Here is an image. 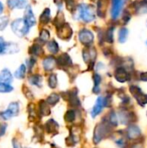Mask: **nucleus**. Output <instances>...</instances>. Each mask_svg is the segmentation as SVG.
<instances>
[{"label":"nucleus","mask_w":147,"mask_h":148,"mask_svg":"<svg viewBox=\"0 0 147 148\" xmlns=\"http://www.w3.org/2000/svg\"><path fill=\"white\" fill-rule=\"evenodd\" d=\"M112 132H113V127L108 122V121L107 119H105V121L104 120L101 121L100 123H98L95 126V128L94 131L93 142L95 145L101 143V140L111 136Z\"/></svg>","instance_id":"1"},{"label":"nucleus","mask_w":147,"mask_h":148,"mask_svg":"<svg viewBox=\"0 0 147 148\" xmlns=\"http://www.w3.org/2000/svg\"><path fill=\"white\" fill-rule=\"evenodd\" d=\"M76 10V19H81L85 23H91L95 19V13L93 6H90L87 3H81Z\"/></svg>","instance_id":"2"},{"label":"nucleus","mask_w":147,"mask_h":148,"mask_svg":"<svg viewBox=\"0 0 147 148\" xmlns=\"http://www.w3.org/2000/svg\"><path fill=\"white\" fill-rule=\"evenodd\" d=\"M29 26L26 23L24 19L18 18L12 22L11 23V29L14 34L19 37H23L26 36L29 31Z\"/></svg>","instance_id":"3"},{"label":"nucleus","mask_w":147,"mask_h":148,"mask_svg":"<svg viewBox=\"0 0 147 148\" xmlns=\"http://www.w3.org/2000/svg\"><path fill=\"white\" fill-rule=\"evenodd\" d=\"M118 119L122 125H129L136 120V115L134 113L130 111L127 107H124L118 112Z\"/></svg>","instance_id":"4"},{"label":"nucleus","mask_w":147,"mask_h":148,"mask_svg":"<svg viewBox=\"0 0 147 148\" xmlns=\"http://www.w3.org/2000/svg\"><path fill=\"white\" fill-rule=\"evenodd\" d=\"M19 110H20L19 103L18 102H11V103H10L8 108L0 114V117L4 121L10 120L15 116H17L19 114Z\"/></svg>","instance_id":"5"},{"label":"nucleus","mask_w":147,"mask_h":148,"mask_svg":"<svg viewBox=\"0 0 147 148\" xmlns=\"http://www.w3.org/2000/svg\"><path fill=\"white\" fill-rule=\"evenodd\" d=\"M130 92L141 107H145L146 105L147 95L142 92V90L139 87H138L136 85H132L130 87Z\"/></svg>","instance_id":"6"},{"label":"nucleus","mask_w":147,"mask_h":148,"mask_svg":"<svg viewBox=\"0 0 147 148\" xmlns=\"http://www.w3.org/2000/svg\"><path fill=\"white\" fill-rule=\"evenodd\" d=\"M78 37H79V41L87 47L91 46V44L94 42V36L93 32L86 28H83L79 31Z\"/></svg>","instance_id":"7"},{"label":"nucleus","mask_w":147,"mask_h":148,"mask_svg":"<svg viewBox=\"0 0 147 148\" xmlns=\"http://www.w3.org/2000/svg\"><path fill=\"white\" fill-rule=\"evenodd\" d=\"M19 51L18 46L13 42H6L3 37L0 36V55L14 54Z\"/></svg>","instance_id":"8"},{"label":"nucleus","mask_w":147,"mask_h":148,"mask_svg":"<svg viewBox=\"0 0 147 148\" xmlns=\"http://www.w3.org/2000/svg\"><path fill=\"white\" fill-rule=\"evenodd\" d=\"M64 95H66L65 100L68 101L69 105L74 108H77L81 107V101L78 97V90L76 88H74L72 90H69L66 93H64Z\"/></svg>","instance_id":"9"},{"label":"nucleus","mask_w":147,"mask_h":148,"mask_svg":"<svg viewBox=\"0 0 147 148\" xmlns=\"http://www.w3.org/2000/svg\"><path fill=\"white\" fill-rule=\"evenodd\" d=\"M114 77L115 79L121 83L129 82L132 78L131 74L129 73L128 69H126L125 67H117V69L114 71Z\"/></svg>","instance_id":"10"},{"label":"nucleus","mask_w":147,"mask_h":148,"mask_svg":"<svg viewBox=\"0 0 147 148\" xmlns=\"http://www.w3.org/2000/svg\"><path fill=\"white\" fill-rule=\"evenodd\" d=\"M141 130L137 125L131 124L126 130V137L129 140H138L141 137Z\"/></svg>","instance_id":"11"},{"label":"nucleus","mask_w":147,"mask_h":148,"mask_svg":"<svg viewBox=\"0 0 147 148\" xmlns=\"http://www.w3.org/2000/svg\"><path fill=\"white\" fill-rule=\"evenodd\" d=\"M126 0H112L111 17L113 20H117L121 14Z\"/></svg>","instance_id":"12"},{"label":"nucleus","mask_w":147,"mask_h":148,"mask_svg":"<svg viewBox=\"0 0 147 148\" xmlns=\"http://www.w3.org/2000/svg\"><path fill=\"white\" fill-rule=\"evenodd\" d=\"M72 34L73 30L71 29V26L68 23H65L62 27L57 29V35L61 39L68 41L72 37Z\"/></svg>","instance_id":"13"},{"label":"nucleus","mask_w":147,"mask_h":148,"mask_svg":"<svg viewBox=\"0 0 147 148\" xmlns=\"http://www.w3.org/2000/svg\"><path fill=\"white\" fill-rule=\"evenodd\" d=\"M56 65L65 69L72 66V60L67 53H63L56 58Z\"/></svg>","instance_id":"14"},{"label":"nucleus","mask_w":147,"mask_h":148,"mask_svg":"<svg viewBox=\"0 0 147 148\" xmlns=\"http://www.w3.org/2000/svg\"><path fill=\"white\" fill-rule=\"evenodd\" d=\"M104 97L102 96H99L96 99V101L91 110V116L92 118H95L97 117L99 114H101V113L102 112L103 108H104Z\"/></svg>","instance_id":"15"},{"label":"nucleus","mask_w":147,"mask_h":148,"mask_svg":"<svg viewBox=\"0 0 147 148\" xmlns=\"http://www.w3.org/2000/svg\"><path fill=\"white\" fill-rule=\"evenodd\" d=\"M56 66V58L53 56L45 57L42 61V67L45 71H52Z\"/></svg>","instance_id":"16"},{"label":"nucleus","mask_w":147,"mask_h":148,"mask_svg":"<svg viewBox=\"0 0 147 148\" xmlns=\"http://www.w3.org/2000/svg\"><path fill=\"white\" fill-rule=\"evenodd\" d=\"M132 5L137 14H146L147 13V1L146 0H139L134 1Z\"/></svg>","instance_id":"17"},{"label":"nucleus","mask_w":147,"mask_h":148,"mask_svg":"<svg viewBox=\"0 0 147 148\" xmlns=\"http://www.w3.org/2000/svg\"><path fill=\"white\" fill-rule=\"evenodd\" d=\"M23 19L29 27H32V26H34L36 24V17L34 16L32 9L29 6H27V8H26Z\"/></svg>","instance_id":"18"},{"label":"nucleus","mask_w":147,"mask_h":148,"mask_svg":"<svg viewBox=\"0 0 147 148\" xmlns=\"http://www.w3.org/2000/svg\"><path fill=\"white\" fill-rule=\"evenodd\" d=\"M44 128L47 131V133L49 134H54L55 132H57L58 128H59V124L53 119L49 120L45 125H44Z\"/></svg>","instance_id":"19"},{"label":"nucleus","mask_w":147,"mask_h":148,"mask_svg":"<svg viewBox=\"0 0 147 148\" xmlns=\"http://www.w3.org/2000/svg\"><path fill=\"white\" fill-rule=\"evenodd\" d=\"M8 5L10 9H23L27 8V0H8Z\"/></svg>","instance_id":"20"},{"label":"nucleus","mask_w":147,"mask_h":148,"mask_svg":"<svg viewBox=\"0 0 147 148\" xmlns=\"http://www.w3.org/2000/svg\"><path fill=\"white\" fill-rule=\"evenodd\" d=\"M38 112L41 116H47L50 114V108L46 101H40L38 104Z\"/></svg>","instance_id":"21"},{"label":"nucleus","mask_w":147,"mask_h":148,"mask_svg":"<svg viewBox=\"0 0 147 148\" xmlns=\"http://www.w3.org/2000/svg\"><path fill=\"white\" fill-rule=\"evenodd\" d=\"M13 81V76L9 69H4L0 73V82H4L10 84Z\"/></svg>","instance_id":"22"},{"label":"nucleus","mask_w":147,"mask_h":148,"mask_svg":"<svg viewBox=\"0 0 147 148\" xmlns=\"http://www.w3.org/2000/svg\"><path fill=\"white\" fill-rule=\"evenodd\" d=\"M107 6V0H98L97 14L100 17H104L106 16Z\"/></svg>","instance_id":"23"},{"label":"nucleus","mask_w":147,"mask_h":148,"mask_svg":"<svg viewBox=\"0 0 147 148\" xmlns=\"http://www.w3.org/2000/svg\"><path fill=\"white\" fill-rule=\"evenodd\" d=\"M29 53L32 56H40L41 55L43 54V49L42 48V46L38 43H35L33 44L29 49Z\"/></svg>","instance_id":"24"},{"label":"nucleus","mask_w":147,"mask_h":148,"mask_svg":"<svg viewBox=\"0 0 147 148\" xmlns=\"http://www.w3.org/2000/svg\"><path fill=\"white\" fill-rule=\"evenodd\" d=\"M93 79H94V88H93V93L98 95L101 92L100 85H101V76L98 73H95L93 75Z\"/></svg>","instance_id":"25"},{"label":"nucleus","mask_w":147,"mask_h":148,"mask_svg":"<svg viewBox=\"0 0 147 148\" xmlns=\"http://www.w3.org/2000/svg\"><path fill=\"white\" fill-rule=\"evenodd\" d=\"M76 114H77V113H76V111H75V109H73V108L68 109V110L66 112L65 115H64L65 121H66L67 123H69V124L74 123V122L75 121V120H76Z\"/></svg>","instance_id":"26"},{"label":"nucleus","mask_w":147,"mask_h":148,"mask_svg":"<svg viewBox=\"0 0 147 148\" xmlns=\"http://www.w3.org/2000/svg\"><path fill=\"white\" fill-rule=\"evenodd\" d=\"M29 82L33 85L36 86L38 88L42 87V77L40 75H33L29 77Z\"/></svg>","instance_id":"27"},{"label":"nucleus","mask_w":147,"mask_h":148,"mask_svg":"<svg viewBox=\"0 0 147 148\" xmlns=\"http://www.w3.org/2000/svg\"><path fill=\"white\" fill-rule=\"evenodd\" d=\"M108 121V122L112 125L113 127H118L119 125V119H118V114L115 111L112 110L109 114H108V117L107 119Z\"/></svg>","instance_id":"28"},{"label":"nucleus","mask_w":147,"mask_h":148,"mask_svg":"<svg viewBox=\"0 0 147 148\" xmlns=\"http://www.w3.org/2000/svg\"><path fill=\"white\" fill-rule=\"evenodd\" d=\"M113 31H114V26L109 27L106 32H104V40L108 43L113 42Z\"/></svg>","instance_id":"29"},{"label":"nucleus","mask_w":147,"mask_h":148,"mask_svg":"<svg viewBox=\"0 0 147 148\" xmlns=\"http://www.w3.org/2000/svg\"><path fill=\"white\" fill-rule=\"evenodd\" d=\"M64 23H65L64 16H63V14H62V11H58V13H57L55 20H54V24L56 27V29H58V28L62 27Z\"/></svg>","instance_id":"30"},{"label":"nucleus","mask_w":147,"mask_h":148,"mask_svg":"<svg viewBox=\"0 0 147 148\" xmlns=\"http://www.w3.org/2000/svg\"><path fill=\"white\" fill-rule=\"evenodd\" d=\"M47 48H48V50L53 54V55H55L58 53L59 51V45L58 43L55 41V40H52V41H49L48 43H47Z\"/></svg>","instance_id":"31"},{"label":"nucleus","mask_w":147,"mask_h":148,"mask_svg":"<svg viewBox=\"0 0 147 148\" xmlns=\"http://www.w3.org/2000/svg\"><path fill=\"white\" fill-rule=\"evenodd\" d=\"M128 36V29L125 27H122L119 30V35H118V39L120 43H124Z\"/></svg>","instance_id":"32"},{"label":"nucleus","mask_w":147,"mask_h":148,"mask_svg":"<svg viewBox=\"0 0 147 148\" xmlns=\"http://www.w3.org/2000/svg\"><path fill=\"white\" fill-rule=\"evenodd\" d=\"M60 101V95L56 93H52L50 95L48 96L46 101L48 102V104L49 106H55V104H57Z\"/></svg>","instance_id":"33"},{"label":"nucleus","mask_w":147,"mask_h":148,"mask_svg":"<svg viewBox=\"0 0 147 148\" xmlns=\"http://www.w3.org/2000/svg\"><path fill=\"white\" fill-rule=\"evenodd\" d=\"M50 21V10L49 8H46L42 15L40 16V22L42 24H46Z\"/></svg>","instance_id":"34"},{"label":"nucleus","mask_w":147,"mask_h":148,"mask_svg":"<svg viewBox=\"0 0 147 148\" xmlns=\"http://www.w3.org/2000/svg\"><path fill=\"white\" fill-rule=\"evenodd\" d=\"M26 69H27L26 66L24 64H22L15 72V77L17 79H23L26 74Z\"/></svg>","instance_id":"35"},{"label":"nucleus","mask_w":147,"mask_h":148,"mask_svg":"<svg viewBox=\"0 0 147 148\" xmlns=\"http://www.w3.org/2000/svg\"><path fill=\"white\" fill-rule=\"evenodd\" d=\"M49 36H50L49 31L48 29H43L41 30L38 39L42 42V43H44V42H46L49 41Z\"/></svg>","instance_id":"36"},{"label":"nucleus","mask_w":147,"mask_h":148,"mask_svg":"<svg viewBox=\"0 0 147 148\" xmlns=\"http://www.w3.org/2000/svg\"><path fill=\"white\" fill-rule=\"evenodd\" d=\"M57 76L55 74H51L49 76V80H48V84L49 87L50 88H55L57 87Z\"/></svg>","instance_id":"37"},{"label":"nucleus","mask_w":147,"mask_h":148,"mask_svg":"<svg viewBox=\"0 0 147 148\" xmlns=\"http://www.w3.org/2000/svg\"><path fill=\"white\" fill-rule=\"evenodd\" d=\"M11 91H13V87L10 84L0 82V93H10Z\"/></svg>","instance_id":"38"},{"label":"nucleus","mask_w":147,"mask_h":148,"mask_svg":"<svg viewBox=\"0 0 147 148\" xmlns=\"http://www.w3.org/2000/svg\"><path fill=\"white\" fill-rule=\"evenodd\" d=\"M63 1H64V3H66V6H67V8H68V10H70V11L73 12L75 10L77 9V7H76V5H75V0H63Z\"/></svg>","instance_id":"39"},{"label":"nucleus","mask_w":147,"mask_h":148,"mask_svg":"<svg viewBox=\"0 0 147 148\" xmlns=\"http://www.w3.org/2000/svg\"><path fill=\"white\" fill-rule=\"evenodd\" d=\"M9 23V17L4 16H0V30H3L6 26L8 25Z\"/></svg>","instance_id":"40"},{"label":"nucleus","mask_w":147,"mask_h":148,"mask_svg":"<svg viewBox=\"0 0 147 148\" xmlns=\"http://www.w3.org/2000/svg\"><path fill=\"white\" fill-rule=\"evenodd\" d=\"M115 143H116V145H117L119 147H126V138H124V137H121V138H120L119 140H115Z\"/></svg>","instance_id":"41"},{"label":"nucleus","mask_w":147,"mask_h":148,"mask_svg":"<svg viewBox=\"0 0 147 148\" xmlns=\"http://www.w3.org/2000/svg\"><path fill=\"white\" fill-rule=\"evenodd\" d=\"M130 19H131V14L127 10H126L124 15H123V22H124V23H127L130 21Z\"/></svg>","instance_id":"42"},{"label":"nucleus","mask_w":147,"mask_h":148,"mask_svg":"<svg viewBox=\"0 0 147 148\" xmlns=\"http://www.w3.org/2000/svg\"><path fill=\"white\" fill-rule=\"evenodd\" d=\"M6 129H7V125L4 123H0V137H2L5 134Z\"/></svg>","instance_id":"43"},{"label":"nucleus","mask_w":147,"mask_h":148,"mask_svg":"<svg viewBox=\"0 0 147 148\" xmlns=\"http://www.w3.org/2000/svg\"><path fill=\"white\" fill-rule=\"evenodd\" d=\"M35 63H36V60H35L33 57L29 58V59L27 61V65H28V67H29V69H31L33 68V66L35 65Z\"/></svg>","instance_id":"44"},{"label":"nucleus","mask_w":147,"mask_h":148,"mask_svg":"<svg viewBox=\"0 0 147 148\" xmlns=\"http://www.w3.org/2000/svg\"><path fill=\"white\" fill-rule=\"evenodd\" d=\"M12 147H13V148H22L21 144L16 139H13L12 140Z\"/></svg>","instance_id":"45"},{"label":"nucleus","mask_w":147,"mask_h":148,"mask_svg":"<svg viewBox=\"0 0 147 148\" xmlns=\"http://www.w3.org/2000/svg\"><path fill=\"white\" fill-rule=\"evenodd\" d=\"M139 79L141 81L147 82V72H142L139 74Z\"/></svg>","instance_id":"46"},{"label":"nucleus","mask_w":147,"mask_h":148,"mask_svg":"<svg viewBox=\"0 0 147 148\" xmlns=\"http://www.w3.org/2000/svg\"><path fill=\"white\" fill-rule=\"evenodd\" d=\"M103 53H104V55L106 56H111L112 55V51H111V49H109V48H105V49L103 50Z\"/></svg>","instance_id":"47"},{"label":"nucleus","mask_w":147,"mask_h":148,"mask_svg":"<svg viewBox=\"0 0 147 148\" xmlns=\"http://www.w3.org/2000/svg\"><path fill=\"white\" fill-rule=\"evenodd\" d=\"M130 148H143V147L139 143H135V144H133Z\"/></svg>","instance_id":"48"},{"label":"nucleus","mask_w":147,"mask_h":148,"mask_svg":"<svg viewBox=\"0 0 147 148\" xmlns=\"http://www.w3.org/2000/svg\"><path fill=\"white\" fill-rule=\"evenodd\" d=\"M3 3L0 2V15L3 13Z\"/></svg>","instance_id":"49"},{"label":"nucleus","mask_w":147,"mask_h":148,"mask_svg":"<svg viewBox=\"0 0 147 148\" xmlns=\"http://www.w3.org/2000/svg\"><path fill=\"white\" fill-rule=\"evenodd\" d=\"M93 1H96V0H93Z\"/></svg>","instance_id":"50"},{"label":"nucleus","mask_w":147,"mask_h":148,"mask_svg":"<svg viewBox=\"0 0 147 148\" xmlns=\"http://www.w3.org/2000/svg\"><path fill=\"white\" fill-rule=\"evenodd\" d=\"M146 44H147V41H146Z\"/></svg>","instance_id":"51"},{"label":"nucleus","mask_w":147,"mask_h":148,"mask_svg":"<svg viewBox=\"0 0 147 148\" xmlns=\"http://www.w3.org/2000/svg\"><path fill=\"white\" fill-rule=\"evenodd\" d=\"M146 1H147V0H146Z\"/></svg>","instance_id":"52"}]
</instances>
